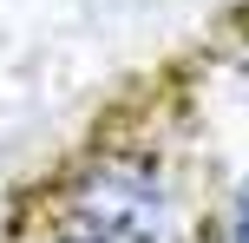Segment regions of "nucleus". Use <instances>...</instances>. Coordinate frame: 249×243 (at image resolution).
Masks as SVG:
<instances>
[{
  "instance_id": "obj_3",
  "label": "nucleus",
  "mask_w": 249,
  "mask_h": 243,
  "mask_svg": "<svg viewBox=\"0 0 249 243\" xmlns=\"http://www.w3.org/2000/svg\"><path fill=\"white\" fill-rule=\"evenodd\" d=\"M39 243H92V237H72V230H59V224H53V237H39Z\"/></svg>"
},
{
  "instance_id": "obj_2",
  "label": "nucleus",
  "mask_w": 249,
  "mask_h": 243,
  "mask_svg": "<svg viewBox=\"0 0 249 243\" xmlns=\"http://www.w3.org/2000/svg\"><path fill=\"white\" fill-rule=\"evenodd\" d=\"M223 243H249V184L230 197V217H223Z\"/></svg>"
},
{
  "instance_id": "obj_1",
  "label": "nucleus",
  "mask_w": 249,
  "mask_h": 243,
  "mask_svg": "<svg viewBox=\"0 0 249 243\" xmlns=\"http://www.w3.org/2000/svg\"><path fill=\"white\" fill-rule=\"evenodd\" d=\"M59 230L92 243H171V184L151 158H105L66 191Z\"/></svg>"
}]
</instances>
